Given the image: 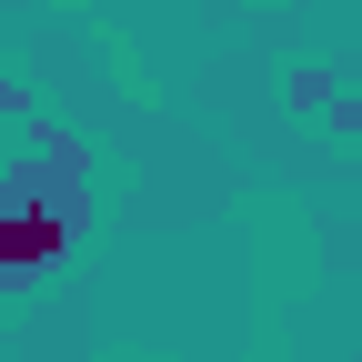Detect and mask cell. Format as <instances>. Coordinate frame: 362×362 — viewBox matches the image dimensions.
Instances as JSON below:
<instances>
[{"mask_svg":"<svg viewBox=\"0 0 362 362\" xmlns=\"http://www.w3.org/2000/svg\"><path fill=\"white\" fill-rule=\"evenodd\" d=\"M81 221H90V151L51 121H21L11 161H0V292L61 272Z\"/></svg>","mask_w":362,"mask_h":362,"instance_id":"obj_1","label":"cell"},{"mask_svg":"<svg viewBox=\"0 0 362 362\" xmlns=\"http://www.w3.org/2000/svg\"><path fill=\"white\" fill-rule=\"evenodd\" d=\"M11 131H21V111H11V81H0V141H11Z\"/></svg>","mask_w":362,"mask_h":362,"instance_id":"obj_2","label":"cell"}]
</instances>
